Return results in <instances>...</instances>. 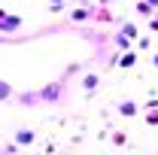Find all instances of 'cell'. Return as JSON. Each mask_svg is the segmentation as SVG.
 <instances>
[{"instance_id": "obj_8", "label": "cell", "mask_w": 158, "mask_h": 155, "mask_svg": "<svg viewBox=\"0 0 158 155\" xmlns=\"http://www.w3.org/2000/svg\"><path fill=\"white\" fill-rule=\"evenodd\" d=\"M146 125H158V113H149L146 116Z\"/></svg>"}, {"instance_id": "obj_9", "label": "cell", "mask_w": 158, "mask_h": 155, "mask_svg": "<svg viewBox=\"0 0 158 155\" xmlns=\"http://www.w3.org/2000/svg\"><path fill=\"white\" fill-rule=\"evenodd\" d=\"M146 3H149V6H152V9H158V0H146Z\"/></svg>"}, {"instance_id": "obj_5", "label": "cell", "mask_w": 158, "mask_h": 155, "mask_svg": "<svg viewBox=\"0 0 158 155\" xmlns=\"http://www.w3.org/2000/svg\"><path fill=\"white\" fill-rule=\"evenodd\" d=\"M19 143H34V131H19Z\"/></svg>"}, {"instance_id": "obj_4", "label": "cell", "mask_w": 158, "mask_h": 155, "mask_svg": "<svg viewBox=\"0 0 158 155\" xmlns=\"http://www.w3.org/2000/svg\"><path fill=\"white\" fill-rule=\"evenodd\" d=\"M137 64V52H125L122 55V67H134Z\"/></svg>"}, {"instance_id": "obj_2", "label": "cell", "mask_w": 158, "mask_h": 155, "mask_svg": "<svg viewBox=\"0 0 158 155\" xmlns=\"http://www.w3.org/2000/svg\"><path fill=\"white\" fill-rule=\"evenodd\" d=\"M118 113L122 116H137V103L134 100H125V103H118Z\"/></svg>"}, {"instance_id": "obj_6", "label": "cell", "mask_w": 158, "mask_h": 155, "mask_svg": "<svg viewBox=\"0 0 158 155\" xmlns=\"http://www.w3.org/2000/svg\"><path fill=\"white\" fill-rule=\"evenodd\" d=\"M113 140H116V146H125V143H128V137H125V134H113Z\"/></svg>"}, {"instance_id": "obj_10", "label": "cell", "mask_w": 158, "mask_h": 155, "mask_svg": "<svg viewBox=\"0 0 158 155\" xmlns=\"http://www.w3.org/2000/svg\"><path fill=\"white\" fill-rule=\"evenodd\" d=\"M152 61H155V67H158V55H155V58H152Z\"/></svg>"}, {"instance_id": "obj_3", "label": "cell", "mask_w": 158, "mask_h": 155, "mask_svg": "<svg viewBox=\"0 0 158 155\" xmlns=\"http://www.w3.org/2000/svg\"><path fill=\"white\" fill-rule=\"evenodd\" d=\"M98 82H100V79L94 76V73H88V76L82 79V88H85V91H94V88H98Z\"/></svg>"}, {"instance_id": "obj_7", "label": "cell", "mask_w": 158, "mask_h": 155, "mask_svg": "<svg viewBox=\"0 0 158 155\" xmlns=\"http://www.w3.org/2000/svg\"><path fill=\"white\" fill-rule=\"evenodd\" d=\"M3 97H9V85H6V82H0V100H3Z\"/></svg>"}, {"instance_id": "obj_1", "label": "cell", "mask_w": 158, "mask_h": 155, "mask_svg": "<svg viewBox=\"0 0 158 155\" xmlns=\"http://www.w3.org/2000/svg\"><path fill=\"white\" fill-rule=\"evenodd\" d=\"M131 40H137V24H122V31L116 34V49L128 52L131 49Z\"/></svg>"}]
</instances>
